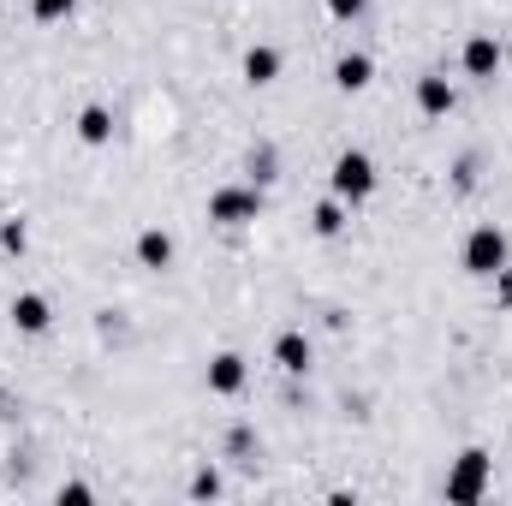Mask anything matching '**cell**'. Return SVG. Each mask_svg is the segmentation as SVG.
I'll list each match as a JSON object with an SVG mask.
<instances>
[{"label": "cell", "mask_w": 512, "mask_h": 506, "mask_svg": "<svg viewBox=\"0 0 512 506\" xmlns=\"http://www.w3.org/2000/svg\"><path fill=\"white\" fill-rule=\"evenodd\" d=\"M489 477H495V459H489L483 447H465V453L453 459V471H447V501L477 506L483 495H489Z\"/></svg>", "instance_id": "6da1fadb"}, {"label": "cell", "mask_w": 512, "mask_h": 506, "mask_svg": "<svg viewBox=\"0 0 512 506\" xmlns=\"http://www.w3.org/2000/svg\"><path fill=\"white\" fill-rule=\"evenodd\" d=\"M507 233L495 227V221H483V227H471V239H465V251H459V262H465V274H477V280H495L501 268H507Z\"/></svg>", "instance_id": "7a4b0ae2"}, {"label": "cell", "mask_w": 512, "mask_h": 506, "mask_svg": "<svg viewBox=\"0 0 512 506\" xmlns=\"http://www.w3.org/2000/svg\"><path fill=\"white\" fill-rule=\"evenodd\" d=\"M328 185H334V197H340V203H364V197L376 191V161H370L364 149H340V155H334Z\"/></svg>", "instance_id": "3957f363"}, {"label": "cell", "mask_w": 512, "mask_h": 506, "mask_svg": "<svg viewBox=\"0 0 512 506\" xmlns=\"http://www.w3.org/2000/svg\"><path fill=\"white\" fill-rule=\"evenodd\" d=\"M256 215H262V185H221V191H209V221L245 227Z\"/></svg>", "instance_id": "277c9868"}, {"label": "cell", "mask_w": 512, "mask_h": 506, "mask_svg": "<svg viewBox=\"0 0 512 506\" xmlns=\"http://www.w3.org/2000/svg\"><path fill=\"white\" fill-rule=\"evenodd\" d=\"M459 66H465V78L489 84V78L501 72V42H495V36H471V42H465V54H459Z\"/></svg>", "instance_id": "5b68a950"}, {"label": "cell", "mask_w": 512, "mask_h": 506, "mask_svg": "<svg viewBox=\"0 0 512 506\" xmlns=\"http://www.w3.org/2000/svg\"><path fill=\"white\" fill-rule=\"evenodd\" d=\"M6 316H12V328H18V334H48V322H54V310H48V298H42V292H18Z\"/></svg>", "instance_id": "8992f818"}, {"label": "cell", "mask_w": 512, "mask_h": 506, "mask_svg": "<svg viewBox=\"0 0 512 506\" xmlns=\"http://www.w3.org/2000/svg\"><path fill=\"white\" fill-rule=\"evenodd\" d=\"M370 84H376V60H370V54H340V60H334V90L358 96V90H370Z\"/></svg>", "instance_id": "52a82bcc"}, {"label": "cell", "mask_w": 512, "mask_h": 506, "mask_svg": "<svg viewBox=\"0 0 512 506\" xmlns=\"http://www.w3.org/2000/svg\"><path fill=\"white\" fill-rule=\"evenodd\" d=\"M245 376H251V370H245V358H239V352H215V358H209V393L233 399V393L245 387Z\"/></svg>", "instance_id": "ba28073f"}, {"label": "cell", "mask_w": 512, "mask_h": 506, "mask_svg": "<svg viewBox=\"0 0 512 506\" xmlns=\"http://www.w3.org/2000/svg\"><path fill=\"white\" fill-rule=\"evenodd\" d=\"M417 108H423L429 120H447V114H453V84H447L441 72H423V78H417Z\"/></svg>", "instance_id": "9c48e42d"}, {"label": "cell", "mask_w": 512, "mask_h": 506, "mask_svg": "<svg viewBox=\"0 0 512 506\" xmlns=\"http://www.w3.org/2000/svg\"><path fill=\"white\" fill-rule=\"evenodd\" d=\"M280 66H286V60H280V48H274V42H251V48H245V84H256V90H262V84H274V78H280Z\"/></svg>", "instance_id": "30bf717a"}, {"label": "cell", "mask_w": 512, "mask_h": 506, "mask_svg": "<svg viewBox=\"0 0 512 506\" xmlns=\"http://www.w3.org/2000/svg\"><path fill=\"white\" fill-rule=\"evenodd\" d=\"M78 143H90V149H102V143H114V108H102V102H90L84 114H78Z\"/></svg>", "instance_id": "8fae6325"}, {"label": "cell", "mask_w": 512, "mask_h": 506, "mask_svg": "<svg viewBox=\"0 0 512 506\" xmlns=\"http://www.w3.org/2000/svg\"><path fill=\"white\" fill-rule=\"evenodd\" d=\"M274 364H280L286 376H304V370H310V340H304L298 328H286V334L274 340Z\"/></svg>", "instance_id": "7c38bea8"}, {"label": "cell", "mask_w": 512, "mask_h": 506, "mask_svg": "<svg viewBox=\"0 0 512 506\" xmlns=\"http://www.w3.org/2000/svg\"><path fill=\"white\" fill-rule=\"evenodd\" d=\"M137 262L143 268H173V233L167 227H143L137 233Z\"/></svg>", "instance_id": "4fadbf2b"}, {"label": "cell", "mask_w": 512, "mask_h": 506, "mask_svg": "<svg viewBox=\"0 0 512 506\" xmlns=\"http://www.w3.org/2000/svg\"><path fill=\"white\" fill-rule=\"evenodd\" d=\"M310 227H316V239H340V233H346V203H340V197L316 203V209H310Z\"/></svg>", "instance_id": "5bb4252c"}, {"label": "cell", "mask_w": 512, "mask_h": 506, "mask_svg": "<svg viewBox=\"0 0 512 506\" xmlns=\"http://www.w3.org/2000/svg\"><path fill=\"white\" fill-rule=\"evenodd\" d=\"M30 12H36L42 24H60V18H72V12H78V0H30Z\"/></svg>", "instance_id": "9a60e30c"}, {"label": "cell", "mask_w": 512, "mask_h": 506, "mask_svg": "<svg viewBox=\"0 0 512 506\" xmlns=\"http://www.w3.org/2000/svg\"><path fill=\"white\" fill-rule=\"evenodd\" d=\"M0 245L12 256H24L30 251V227H24V221H0Z\"/></svg>", "instance_id": "2e32d148"}, {"label": "cell", "mask_w": 512, "mask_h": 506, "mask_svg": "<svg viewBox=\"0 0 512 506\" xmlns=\"http://www.w3.org/2000/svg\"><path fill=\"white\" fill-rule=\"evenodd\" d=\"M221 495V471H197L191 477V501H215Z\"/></svg>", "instance_id": "e0dca14e"}, {"label": "cell", "mask_w": 512, "mask_h": 506, "mask_svg": "<svg viewBox=\"0 0 512 506\" xmlns=\"http://www.w3.org/2000/svg\"><path fill=\"white\" fill-rule=\"evenodd\" d=\"M364 6H370V0H328V18H334V24H352V18H364Z\"/></svg>", "instance_id": "ac0fdd59"}, {"label": "cell", "mask_w": 512, "mask_h": 506, "mask_svg": "<svg viewBox=\"0 0 512 506\" xmlns=\"http://www.w3.org/2000/svg\"><path fill=\"white\" fill-rule=\"evenodd\" d=\"M251 173H256V185H262V179H274V155H268V149L251 155Z\"/></svg>", "instance_id": "d6986e66"}, {"label": "cell", "mask_w": 512, "mask_h": 506, "mask_svg": "<svg viewBox=\"0 0 512 506\" xmlns=\"http://www.w3.org/2000/svg\"><path fill=\"white\" fill-rule=\"evenodd\" d=\"M495 298H501V304H512V268H501V274H495Z\"/></svg>", "instance_id": "ffe728a7"}]
</instances>
